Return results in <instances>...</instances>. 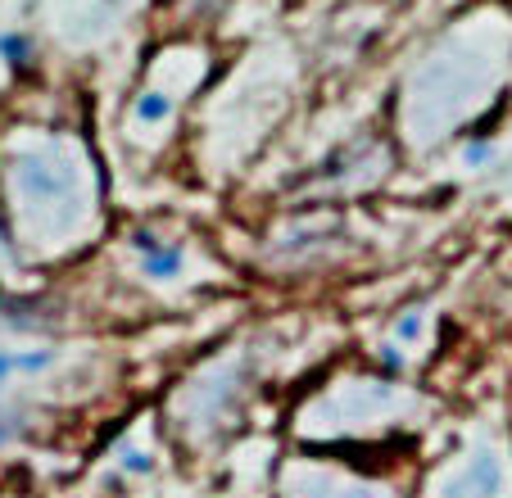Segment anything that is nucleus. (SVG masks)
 Segmentation results:
<instances>
[{"instance_id": "1", "label": "nucleus", "mask_w": 512, "mask_h": 498, "mask_svg": "<svg viewBox=\"0 0 512 498\" xmlns=\"http://www.w3.org/2000/svg\"><path fill=\"white\" fill-rule=\"evenodd\" d=\"M499 494H503V462L490 449L476 453L463 467V476H454L445 489V498H499Z\"/></svg>"}, {"instance_id": "2", "label": "nucleus", "mask_w": 512, "mask_h": 498, "mask_svg": "<svg viewBox=\"0 0 512 498\" xmlns=\"http://www.w3.org/2000/svg\"><path fill=\"white\" fill-rule=\"evenodd\" d=\"M132 249L141 254V272H145V277H155V281H173L177 272H182V263H186L182 245H173V240H159L155 231H136Z\"/></svg>"}, {"instance_id": "3", "label": "nucleus", "mask_w": 512, "mask_h": 498, "mask_svg": "<svg viewBox=\"0 0 512 498\" xmlns=\"http://www.w3.org/2000/svg\"><path fill=\"white\" fill-rule=\"evenodd\" d=\"M55 363V349H28V354H0V385L14 372H46Z\"/></svg>"}, {"instance_id": "4", "label": "nucleus", "mask_w": 512, "mask_h": 498, "mask_svg": "<svg viewBox=\"0 0 512 498\" xmlns=\"http://www.w3.org/2000/svg\"><path fill=\"white\" fill-rule=\"evenodd\" d=\"M132 118L136 123H145V127H159V123L173 118V100H168L164 91H141L136 105H132Z\"/></svg>"}, {"instance_id": "5", "label": "nucleus", "mask_w": 512, "mask_h": 498, "mask_svg": "<svg viewBox=\"0 0 512 498\" xmlns=\"http://www.w3.org/2000/svg\"><path fill=\"white\" fill-rule=\"evenodd\" d=\"M118 471H123V476H150L155 458H150V449H141V444H123V449H118Z\"/></svg>"}, {"instance_id": "6", "label": "nucleus", "mask_w": 512, "mask_h": 498, "mask_svg": "<svg viewBox=\"0 0 512 498\" xmlns=\"http://www.w3.org/2000/svg\"><path fill=\"white\" fill-rule=\"evenodd\" d=\"M0 59L10 68H28L32 64V41L23 37V32H5L0 37Z\"/></svg>"}, {"instance_id": "7", "label": "nucleus", "mask_w": 512, "mask_h": 498, "mask_svg": "<svg viewBox=\"0 0 512 498\" xmlns=\"http://www.w3.org/2000/svg\"><path fill=\"white\" fill-rule=\"evenodd\" d=\"M422 331H426V308H408V313L395 322V340H399V345L422 340Z\"/></svg>"}, {"instance_id": "8", "label": "nucleus", "mask_w": 512, "mask_h": 498, "mask_svg": "<svg viewBox=\"0 0 512 498\" xmlns=\"http://www.w3.org/2000/svg\"><path fill=\"white\" fill-rule=\"evenodd\" d=\"M490 159H494V145L490 141H467L463 145V163H467V168H485Z\"/></svg>"}, {"instance_id": "9", "label": "nucleus", "mask_w": 512, "mask_h": 498, "mask_svg": "<svg viewBox=\"0 0 512 498\" xmlns=\"http://www.w3.org/2000/svg\"><path fill=\"white\" fill-rule=\"evenodd\" d=\"M381 363H386L390 372H404L408 358H404V354H395V345H386V349H381Z\"/></svg>"}, {"instance_id": "10", "label": "nucleus", "mask_w": 512, "mask_h": 498, "mask_svg": "<svg viewBox=\"0 0 512 498\" xmlns=\"http://www.w3.org/2000/svg\"><path fill=\"white\" fill-rule=\"evenodd\" d=\"M14 435H19V422H14V417H5V412H0V444H10Z\"/></svg>"}, {"instance_id": "11", "label": "nucleus", "mask_w": 512, "mask_h": 498, "mask_svg": "<svg viewBox=\"0 0 512 498\" xmlns=\"http://www.w3.org/2000/svg\"><path fill=\"white\" fill-rule=\"evenodd\" d=\"M195 5H200V10H213V5H223V0H195Z\"/></svg>"}]
</instances>
